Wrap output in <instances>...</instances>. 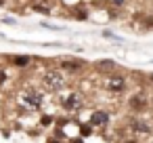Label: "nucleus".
I'll return each instance as SVG.
<instances>
[{
    "mask_svg": "<svg viewBox=\"0 0 153 143\" xmlns=\"http://www.w3.org/2000/svg\"><path fill=\"white\" fill-rule=\"evenodd\" d=\"M76 17H78V19H86V13H84V9H76Z\"/></svg>",
    "mask_w": 153,
    "mask_h": 143,
    "instance_id": "13",
    "label": "nucleus"
},
{
    "mask_svg": "<svg viewBox=\"0 0 153 143\" xmlns=\"http://www.w3.org/2000/svg\"><path fill=\"white\" fill-rule=\"evenodd\" d=\"M124 2H126V0H113V4H115V7H122Z\"/></svg>",
    "mask_w": 153,
    "mask_h": 143,
    "instance_id": "16",
    "label": "nucleus"
},
{
    "mask_svg": "<svg viewBox=\"0 0 153 143\" xmlns=\"http://www.w3.org/2000/svg\"><path fill=\"white\" fill-rule=\"evenodd\" d=\"M51 122H53V118H51V116H44V118H42V124H44V126H48Z\"/></svg>",
    "mask_w": 153,
    "mask_h": 143,
    "instance_id": "15",
    "label": "nucleus"
},
{
    "mask_svg": "<svg viewBox=\"0 0 153 143\" xmlns=\"http://www.w3.org/2000/svg\"><path fill=\"white\" fill-rule=\"evenodd\" d=\"M151 82H153V74H151Z\"/></svg>",
    "mask_w": 153,
    "mask_h": 143,
    "instance_id": "17",
    "label": "nucleus"
},
{
    "mask_svg": "<svg viewBox=\"0 0 153 143\" xmlns=\"http://www.w3.org/2000/svg\"><path fill=\"white\" fill-rule=\"evenodd\" d=\"M21 99H23V103H25L27 107H32V109H40L42 103H44V97H42L38 91H25V93L21 95Z\"/></svg>",
    "mask_w": 153,
    "mask_h": 143,
    "instance_id": "3",
    "label": "nucleus"
},
{
    "mask_svg": "<svg viewBox=\"0 0 153 143\" xmlns=\"http://www.w3.org/2000/svg\"><path fill=\"white\" fill-rule=\"evenodd\" d=\"M61 65H63L65 70H80V67H82V61H80V59H65Z\"/></svg>",
    "mask_w": 153,
    "mask_h": 143,
    "instance_id": "9",
    "label": "nucleus"
},
{
    "mask_svg": "<svg viewBox=\"0 0 153 143\" xmlns=\"http://www.w3.org/2000/svg\"><path fill=\"white\" fill-rule=\"evenodd\" d=\"M130 128H132V133H136V135H149V133H151L149 124L143 122V120H134V122H130Z\"/></svg>",
    "mask_w": 153,
    "mask_h": 143,
    "instance_id": "6",
    "label": "nucleus"
},
{
    "mask_svg": "<svg viewBox=\"0 0 153 143\" xmlns=\"http://www.w3.org/2000/svg\"><path fill=\"white\" fill-rule=\"evenodd\" d=\"M61 105H63L67 112H78V109L84 105V99H82L80 93H69V95H65V97L61 99Z\"/></svg>",
    "mask_w": 153,
    "mask_h": 143,
    "instance_id": "2",
    "label": "nucleus"
},
{
    "mask_svg": "<svg viewBox=\"0 0 153 143\" xmlns=\"http://www.w3.org/2000/svg\"><path fill=\"white\" fill-rule=\"evenodd\" d=\"M34 11H38V13H42V15H48V13H51V11H48L46 7H40V4H38V7H34Z\"/></svg>",
    "mask_w": 153,
    "mask_h": 143,
    "instance_id": "12",
    "label": "nucleus"
},
{
    "mask_svg": "<svg viewBox=\"0 0 153 143\" xmlns=\"http://www.w3.org/2000/svg\"><path fill=\"white\" fill-rule=\"evenodd\" d=\"M107 122H109V114L107 112H103V109H99V112H94L92 116H90V126H107Z\"/></svg>",
    "mask_w": 153,
    "mask_h": 143,
    "instance_id": "5",
    "label": "nucleus"
},
{
    "mask_svg": "<svg viewBox=\"0 0 153 143\" xmlns=\"http://www.w3.org/2000/svg\"><path fill=\"white\" fill-rule=\"evenodd\" d=\"M145 105H147V101H145L143 95H132V97H130V107H132V112H143Z\"/></svg>",
    "mask_w": 153,
    "mask_h": 143,
    "instance_id": "7",
    "label": "nucleus"
},
{
    "mask_svg": "<svg viewBox=\"0 0 153 143\" xmlns=\"http://www.w3.org/2000/svg\"><path fill=\"white\" fill-rule=\"evenodd\" d=\"M99 70H101V72H113V70H115V63L109 61V59H105V61L99 63Z\"/></svg>",
    "mask_w": 153,
    "mask_h": 143,
    "instance_id": "10",
    "label": "nucleus"
},
{
    "mask_svg": "<svg viewBox=\"0 0 153 143\" xmlns=\"http://www.w3.org/2000/svg\"><path fill=\"white\" fill-rule=\"evenodd\" d=\"M11 63L17 65V67H25L30 63V57L27 55H15V57H11Z\"/></svg>",
    "mask_w": 153,
    "mask_h": 143,
    "instance_id": "8",
    "label": "nucleus"
},
{
    "mask_svg": "<svg viewBox=\"0 0 153 143\" xmlns=\"http://www.w3.org/2000/svg\"><path fill=\"white\" fill-rule=\"evenodd\" d=\"M124 86H126V78H124V76L115 74V76H109V78H107V88H109V91L120 93V91H124Z\"/></svg>",
    "mask_w": 153,
    "mask_h": 143,
    "instance_id": "4",
    "label": "nucleus"
},
{
    "mask_svg": "<svg viewBox=\"0 0 153 143\" xmlns=\"http://www.w3.org/2000/svg\"><path fill=\"white\" fill-rule=\"evenodd\" d=\"M42 82H44V86L46 88H51V91H61L63 86H65V78H63V74L61 72H46L44 74V78H42Z\"/></svg>",
    "mask_w": 153,
    "mask_h": 143,
    "instance_id": "1",
    "label": "nucleus"
},
{
    "mask_svg": "<svg viewBox=\"0 0 153 143\" xmlns=\"http://www.w3.org/2000/svg\"><path fill=\"white\" fill-rule=\"evenodd\" d=\"M80 133H82L84 137H86V135H90V133H92V128H90V122H88V124H82V126H80Z\"/></svg>",
    "mask_w": 153,
    "mask_h": 143,
    "instance_id": "11",
    "label": "nucleus"
},
{
    "mask_svg": "<svg viewBox=\"0 0 153 143\" xmlns=\"http://www.w3.org/2000/svg\"><path fill=\"white\" fill-rule=\"evenodd\" d=\"M4 82H7V72L0 67V84H4Z\"/></svg>",
    "mask_w": 153,
    "mask_h": 143,
    "instance_id": "14",
    "label": "nucleus"
},
{
    "mask_svg": "<svg viewBox=\"0 0 153 143\" xmlns=\"http://www.w3.org/2000/svg\"><path fill=\"white\" fill-rule=\"evenodd\" d=\"M0 4H2V0H0Z\"/></svg>",
    "mask_w": 153,
    "mask_h": 143,
    "instance_id": "18",
    "label": "nucleus"
}]
</instances>
